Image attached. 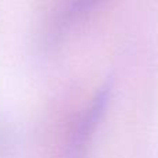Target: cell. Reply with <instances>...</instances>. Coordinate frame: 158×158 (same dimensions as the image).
Wrapping results in <instances>:
<instances>
[{"instance_id": "cell-1", "label": "cell", "mask_w": 158, "mask_h": 158, "mask_svg": "<svg viewBox=\"0 0 158 158\" xmlns=\"http://www.w3.org/2000/svg\"><path fill=\"white\" fill-rule=\"evenodd\" d=\"M110 93H111V85H104L103 89H101L100 92L97 93V96L94 97V100H93L86 117H85V119L82 121L81 126H79L78 140L81 143H83L85 140L92 135L93 129L100 122L101 117H103V114H104V110H106L107 104H108Z\"/></svg>"}, {"instance_id": "cell-2", "label": "cell", "mask_w": 158, "mask_h": 158, "mask_svg": "<svg viewBox=\"0 0 158 158\" xmlns=\"http://www.w3.org/2000/svg\"><path fill=\"white\" fill-rule=\"evenodd\" d=\"M98 0H74L71 6V13L72 14H82L85 11L90 10L93 6L97 3Z\"/></svg>"}]
</instances>
